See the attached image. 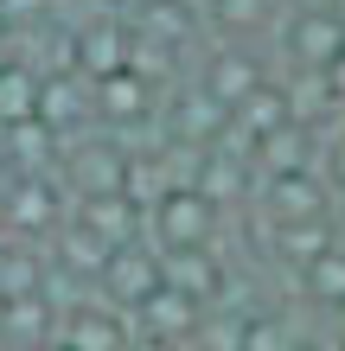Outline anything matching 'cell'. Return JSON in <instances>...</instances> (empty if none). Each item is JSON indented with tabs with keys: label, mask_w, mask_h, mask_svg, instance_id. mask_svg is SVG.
Segmentation results:
<instances>
[{
	"label": "cell",
	"mask_w": 345,
	"mask_h": 351,
	"mask_svg": "<svg viewBox=\"0 0 345 351\" xmlns=\"http://www.w3.org/2000/svg\"><path fill=\"white\" fill-rule=\"evenodd\" d=\"M217 223H224V198H211L198 179L160 185V192L147 198V237H154L167 256L211 250V243H217Z\"/></svg>",
	"instance_id": "cell-1"
},
{
	"label": "cell",
	"mask_w": 345,
	"mask_h": 351,
	"mask_svg": "<svg viewBox=\"0 0 345 351\" xmlns=\"http://www.w3.org/2000/svg\"><path fill=\"white\" fill-rule=\"evenodd\" d=\"M173 287V256L160 250L154 237H134V243H115V256L103 262V275H96V294H109L115 306H128L141 319L147 306Z\"/></svg>",
	"instance_id": "cell-2"
},
{
	"label": "cell",
	"mask_w": 345,
	"mask_h": 351,
	"mask_svg": "<svg viewBox=\"0 0 345 351\" xmlns=\"http://www.w3.org/2000/svg\"><path fill=\"white\" fill-rule=\"evenodd\" d=\"M288 51L300 71H320L326 77L339 58H345V19L339 13H294L288 19Z\"/></svg>",
	"instance_id": "cell-3"
},
{
	"label": "cell",
	"mask_w": 345,
	"mask_h": 351,
	"mask_svg": "<svg viewBox=\"0 0 345 351\" xmlns=\"http://www.w3.org/2000/svg\"><path fill=\"white\" fill-rule=\"evenodd\" d=\"M45 90H51V77L45 71H32L26 58H7L0 64V128H13V121H38L45 115Z\"/></svg>",
	"instance_id": "cell-4"
},
{
	"label": "cell",
	"mask_w": 345,
	"mask_h": 351,
	"mask_svg": "<svg viewBox=\"0 0 345 351\" xmlns=\"http://www.w3.org/2000/svg\"><path fill=\"white\" fill-rule=\"evenodd\" d=\"M205 90L224 102V109L237 115L243 102H250L262 90V71H256V58H243V51H217L211 64H205Z\"/></svg>",
	"instance_id": "cell-5"
},
{
	"label": "cell",
	"mask_w": 345,
	"mask_h": 351,
	"mask_svg": "<svg viewBox=\"0 0 345 351\" xmlns=\"http://www.w3.org/2000/svg\"><path fill=\"white\" fill-rule=\"evenodd\" d=\"M300 287H307L320 306H345V250H339V243L320 250L307 268H300Z\"/></svg>",
	"instance_id": "cell-6"
},
{
	"label": "cell",
	"mask_w": 345,
	"mask_h": 351,
	"mask_svg": "<svg viewBox=\"0 0 345 351\" xmlns=\"http://www.w3.org/2000/svg\"><path fill=\"white\" fill-rule=\"evenodd\" d=\"M326 167H333V179L345 185V141H333V154H326Z\"/></svg>",
	"instance_id": "cell-7"
},
{
	"label": "cell",
	"mask_w": 345,
	"mask_h": 351,
	"mask_svg": "<svg viewBox=\"0 0 345 351\" xmlns=\"http://www.w3.org/2000/svg\"><path fill=\"white\" fill-rule=\"evenodd\" d=\"M0 351H13V345H7V339H0Z\"/></svg>",
	"instance_id": "cell-8"
}]
</instances>
